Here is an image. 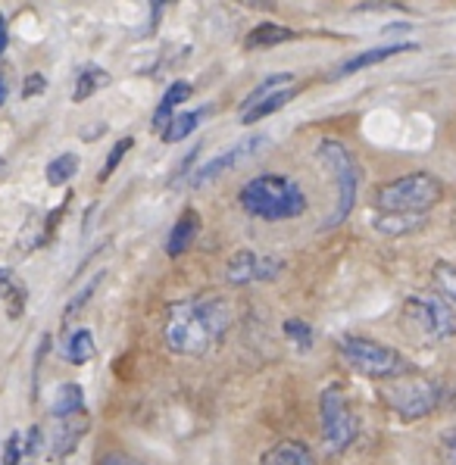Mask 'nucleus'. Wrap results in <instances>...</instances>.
<instances>
[{
	"instance_id": "nucleus-18",
	"label": "nucleus",
	"mask_w": 456,
	"mask_h": 465,
	"mask_svg": "<svg viewBox=\"0 0 456 465\" xmlns=\"http://www.w3.org/2000/svg\"><path fill=\"white\" fill-rule=\"evenodd\" d=\"M284 88H294V75L291 73H275V75H269V78H263L260 84L251 91V94L244 97V104H241V113L244 110H251V106H256L260 100H266V97H273V94H279V91Z\"/></svg>"
},
{
	"instance_id": "nucleus-25",
	"label": "nucleus",
	"mask_w": 456,
	"mask_h": 465,
	"mask_svg": "<svg viewBox=\"0 0 456 465\" xmlns=\"http://www.w3.org/2000/svg\"><path fill=\"white\" fill-rule=\"evenodd\" d=\"M78 172V156L75 153H63L54 163H47V184L51 188H63L66 182H73V175Z\"/></svg>"
},
{
	"instance_id": "nucleus-32",
	"label": "nucleus",
	"mask_w": 456,
	"mask_h": 465,
	"mask_svg": "<svg viewBox=\"0 0 456 465\" xmlns=\"http://www.w3.org/2000/svg\"><path fill=\"white\" fill-rule=\"evenodd\" d=\"M97 465H144V462L132 460V456H125V453H106Z\"/></svg>"
},
{
	"instance_id": "nucleus-23",
	"label": "nucleus",
	"mask_w": 456,
	"mask_h": 465,
	"mask_svg": "<svg viewBox=\"0 0 456 465\" xmlns=\"http://www.w3.org/2000/svg\"><path fill=\"white\" fill-rule=\"evenodd\" d=\"M63 356H66L73 366H84V362L94 360V334L91 331H75L73 338L66 341V350H63Z\"/></svg>"
},
{
	"instance_id": "nucleus-9",
	"label": "nucleus",
	"mask_w": 456,
	"mask_h": 465,
	"mask_svg": "<svg viewBox=\"0 0 456 465\" xmlns=\"http://www.w3.org/2000/svg\"><path fill=\"white\" fill-rule=\"evenodd\" d=\"M284 272L282 256L253 253V250H238L225 262V278L232 284H256V282H275Z\"/></svg>"
},
{
	"instance_id": "nucleus-7",
	"label": "nucleus",
	"mask_w": 456,
	"mask_h": 465,
	"mask_svg": "<svg viewBox=\"0 0 456 465\" xmlns=\"http://www.w3.org/2000/svg\"><path fill=\"white\" fill-rule=\"evenodd\" d=\"M319 419H322V447L329 453L347 450L356 434H360V421H356L351 403H347L344 391L338 384L325 388L322 397H319Z\"/></svg>"
},
{
	"instance_id": "nucleus-35",
	"label": "nucleus",
	"mask_w": 456,
	"mask_h": 465,
	"mask_svg": "<svg viewBox=\"0 0 456 465\" xmlns=\"http://www.w3.org/2000/svg\"><path fill=\"white\" fill-rule=\"evenodd\" d=\"M6 100V84H4V78H0V104Z\"/></svg>"
},
{
	"instance_id": "nucleus-2",
	"label": "nucleus",
	"mask_w": 456,
	"mask_h": 465,
	"mask_svg": "<svg viewBox=\"0 0 456 465\" xmlns=\"http://www.w3.org/2000/svg\"><path fill=\"white\" fill-rule=\"evenodd\" d=\"M241 206L253 219L263 222H282L297 219L306 210V197L291 178L284 175H256L241 188Z\"/></svg>"
},
{
	"instance_id": "nucleus-4",
	"label": "nucleus",
	"mask_w": 456,
	"mask_h": 465,
	"mask_svg": "<svg viewBox=\"0 0 456 465\" xmlns=\"http://www.w3.org/2000/svg\"><path fill=\"white\" fill-rule=\"evenodd\" d=\"M338 353L344 356L347 366L366 378H384V381H391V378H403L416 371L410 366V360L397 353L394 347L372 338H362V334H344L338 341Z\"/></svg>"
},
{
	"instance_id": "nucleus-5",
	"label": "nucleus",
	"mask_w": 456,
	"mask_h": 465,
	"mask_svg": "<svg viewBox=\"0 0 456 465\" xmlns=\"http://www.w3.org/2000/svg\"><path fill=\"white\" fill-rule=\"evenodd\" d=\"M382 400L403 421H416V419L431 416L434 406L441 403V384L412 371V375H403V378H391L382 388Z\"/></svg>"
},
{
	"instance_id": "nucleus-34",
	"label": "nucleus",
	"mask_w": 456,
	"mask_h": 465,
	"mask_svg": "<svg viewBox=\"0 0 456 465\" xmlns=\"http://www.w3.org/2000/svg\"><path fill=\"white\" fill-rule=\"evenodd\" d=\"M6 45H10V32H6V19L0 16V54L6 50Z\"/></svg>"
},
{
	"instance_id": "nucleus-14",
	"label": "nucleus",
	"mask_w": 456,
	"mask_h": 465,
	"mask_svg": "<svg viewBox=\"0 0 456 465\" xmlns=\"http://www.w3.org/2000/svg\"><path fill=\"white\" fill-rule=\"evenodd\" d=\"M84 431H88V416L84 412H78V416H69L60 421V428H56V438H54V456H66L75 450V443L84 438Z\"/></svg>"
},
{
	"instance_id": "nucleus-24",
	"label": "nucleus",
	"mask_w": 456,
	"mask_h": 465,
	"mask_svg": "<svg viewBox=\"0 0 456 465\" xmlns=\"http://www.w3.org/2000/svg\"><path fill=\"white\" fill-rule=\"evenodd\" d=\"M110 84V73H104V69H97V66H88V69H82V75H78V82H75V91H73V100L75 104H84L94 91H101Z\"/></svg>"
},
{
	"instance_id": "nucleus-1",
	"label": "nucleus",
	"mask_w": 456,
	"mask_h": 465,
	"mask_svg": "<svg viewBox=\"0 0 456 465\" xmlns=\"http://www.w3.org/2000/svg\"><path fill=\"white\" fill-rule=\"evenodd\" d=\"M234 322V306L228 297L201 294L178 300L169 306L163 338L166 347L178 356H203L225 338V331Z\"/></svg>"
},
{
	"instance_id": "nucleus-8",
	"label": "nucleus",
	"mask_w": 456,
	"mask_h": 465,
	"mask_svg": "<svg viewBox=\"0 0 456 465\" xmlns=\"http://www.w3.org/2000/svg\"><path fill=\"white\" fill-rule=\"evenodd\" d=\"M403 319L406 325L419 328L425 338L431 341H444L456 334V316L453 310L444 303L438 294H429V291H419V294H410L403 300Z\"/></svg>"
},
{
	"instance_id": "nucleus-31",
	"label": "nucleus",
	"mask_w": 456,
	"mask_h": 465,
	"mask_svg": "<svg viewBox=\"0 0 456 465\" xmlns=\"http://www.w3.org/2000/svg\"><path fill=\"white\" fill-rule=\"evenodd\" d=\"M38 447H41V428L35 425L32 431L25 434V443H23V453L28 456V460H32L35 453H38Z\"/></svg>"
},
{
	"instance_id": "nucleus-36",
	"label": "nucleus",
	"mask_w": 456,
	"mask_h": 465,
	"mask_svg": "<svg viewBox=\"0 0 456 465\" xmlns=\"http://www.w3.org/2000/svg\"><path fill=\"white\" fill-rule=\"evenodd\" d=\"M0 169H4V160H0Z\"/></svg>"
},
{
	"instance_id": "nucleus-26",
	"label": "nucleus",
	"mask_w": 456,
	"mask_h": 465,
	"mask_svg": "<svg viewBox=\"0 0 456 465\" xmlns=\"http://www.w3.org/2000/svg\"><path fill=\"white\" fill-rule=\"evenodd\" d=\"M282 331H284V338L294 341L297 350H303V353H306V350H312V328L306 325L303 319H284Z\"/></svg>"
},
{
	"instance_id": "nucleus-20",
	"label": "nucleus",
	"mask_w": 456,
	"mask_h": 465,
	"mask_svg": "<svg viewBox=\"0 0 456 465\" xmlns=\"http://www.w3.org/2000/svg\"><path fill=\"white\" fill-rule=\"evenodd\" d=\"M82 406H84V391L78 388V384H63V388L54 393L51 412L56 419H69V416H78Z\"/></svg>"
},
{
	"instance_id": "nucleus-16",
	"label": "nucleus",
	"mask_w": 456,
	"mask_h": 465,
	"mask_svg": "<svg viewBox=\"0 0 456 465\" xmlns=\"http://www.w3.org/2000/svg\"><path fill=\"white\" fill-rule=\"evenodd\" d=\"M0 306H4L10 319L23 316L25 310V288L6 269H0Z\"/></svg>"
},
{
	"instance_id": "nucleus-6",
	"label": "nucleus",
	"mask_w": 456,
	"mask_h": 465,
	"mask_svg": "<svg viewBox=\"0 0 456 465\" xmlns=\"http://www.w3.org/2000/svg\"><path fill=\"white\" fill-rule=\"evenodd\" d=\"M319 160L332 169L334 184H338V206H334V213L325 219V228H334L351 216V210L356 203V191H360V172L362 169H360V163H356V156L351 153V150L341 144V141H332V138H325L322 144H319Z\"/></svg>"
},
{
	"instance_id": "nucleus-19",
	"label": "nucleus",
	"mask_w": 456,
	"mask_h": 465,
	"mask_svg": "<svg viewBox=\"0 0 456 465\" xmlns=\"http://www.w3.org/2000/svg\"><path fill=\"white\" fill-rule=\"evenodd\" d=\"M206 116V110H188V113H175L173 119H169V125L163 128V141L166 144H178V141H184L191 132H194L197 125H201V119Z\"/></svg>"
},
{
	"instance_id": "nucleus-21",
	"label": "nucleus",
	"mask_w": 456,
	"mask_h": 465,
	"mask_svg": "<svg viewBox=\"0 0 456 465\" xmlns=\"http://www.w3.org/2000/svg\"><path fill=\"white\" fill-rule=\"evenodd\" d=\"M294 97H297V88H284V91H279V94L260 100V104L251 106V110H244V113H241V119H244V125H253V123H260V119L273 116L275 110H282V106L291 104Z\"/></svg>"
},
{
	"instance_id": "nucleus-15",
	"label": "nucleus",
	"mask_w": 456,
	"mask_h": 465,
	"mask_svg": "<svg viewBox=\"0 0 456 465\" xmlns=\"http://www.w3.org/2000/svg\"><path fill=\"white\" fill-rule=\"evenodd\" d=\"M191 84L188 82H173L166 88V94H163V100H160V106L154 110V132H163V128L169 125V119L175 116V106L178 104H184V100L191 97Z\"/></svg>"
},
{
	"instance_id": "nucleus-12",
	"label": "nucleus",
	"mask_w": 456,
	"mask_h": 465,
	"mask_svg": "<svg viewBox=\"0 0 456 465\" xmlns=\"http://www.w3.org/2000/svg\"><path fill=\"white\" fill-rule=\"evenodd\" d=\"M263 465H316L310 447L301 440H279L263 453Z\"/></svg>"
},
{
	"instance_id": "nucleus-29",
	"label": "nucleus",
	"mask_w": 456,
	"mask_h": 465,
	"mask_svg": "<svg viewBox=\"0 0 456 465\" xmlns=\"http://www.w3.org/2000/svg\"><path fill=\"white\" fill-rule=\"evenodd\" d=\"M97 284H101V275H97V278H94V282H91V284H88V288H84V291H82V294H78V297L73 300V303H69V306H66V316H63V319H66V322H69V319H73V316H75V312H78V310H82V306H84V303H88V297H91V294H94V288H97Z\"/></svg>"
},
{
	"instance_id": "nucleus-22",
	"label": "nucleus",
	"mask_w": 456,
	"mask_h": 465,
	"mask_svg": "<svg viewBox=\"0 0 456 465\" xmlns=\"http://www.w3.org/2000/svg\"><path fill=\"white\" fill-rule=\"evenodd\" d=\"M431 284H434V294L456 310V266H451V262H438V266L431 269Z\"/></svg>"
},
{
	"instance_id": "nucleus-10",
	"label": "nucleus",
	"mask_w": 456,
	"mask_h": 465,
	"mask_svg": "<svg viewBox=\"0 0 456 465\" xmlns=\"http://www.w3.org/2000/svg\"><path fill=\"white\" fill-rule=\"evenodd\" d=\"M263 144H266V134H251V138L238 141V144H232L228 150H223L219 156H213L210 163H203L201 169H197L194 175V184H203V182H213V178H219L223 172L241 166L244 160H251L253 153H260Z\"/></svg>"
},
{
	"instance_id": "nucleus-11",
	"label": "nucleus",
	"mask_w": 456,
	"mask_h": 465,
	"mask_svg": "<svg viewBox=\"0 0 456 465\" xmlns=\"http://www.w3.org/2000/svg\"><path fill=\"white\" fill-rule=\"evenodd\" d=\"M406 50H419V45H406V41H401V45H388V47L362 50V54L351 56V60H347V63H341L338 73H334V78H347V75L360 73V69L375 66V63H382V60H391V56H397V54H406Z\"/></svg>"
},
{
	"instance_id": "nucleus-27",
	"label": "nucleus",
	"mask_w": 456,
	"mask_h": 465,
	"mask_svg": "<svg viewBox=\"0 0 456 465\" xmlns=\"http://www.w3.org/2000/svg\"><path fill=\"white\" fill-rule=\"evenodd\" d=\"M132 144L134 141L132 138H123L119 141V144H113V150H110V156H106V163H104V172H101V182H106V178L113 175V172H116V166L119 163H123V156L128 153V150H132Z\"/></svg>"
},
{
	"instance_id": "nucleus-30",
	"label": "nucleus",
	"mask_w": 456,
	"mask_h": 465,
	"mask_svg": "<svg viewBox=\"0 0 456 465\" xmlns=\"http://www.w3.org/2000/svg\"><path fill=\"white\" fill-rule=\"evenodd\" d=\"M45 88H47V78L41 73H32L25 78V84H23V97H35V94H41Z\"/></svg>"
},
{
	"instance_id": "nucleus-13",
	"label": "nucleus",
	"mask_w": 456,
	"mask_h": 465,
	"mask_svg": "<svg viewBox=\"0 0 456 465\" xmlns=\"http://www.w3.org/2000/svg\"><path fill=\"white\" fill-rule=\"evenodd\" d=\"M197 232H201V216H197L194 210H184L182 219L175 222V228H173V234H169V241H166V253L169 256H182L184 250L194 244Z\"/></svg>"
},
{
	"instance_id": "nucleus-28",
	"label": "nucleus",
	"mask_w": 456,
	"mask_h": 465,
	"mask_svg": "<svg viewBox=\"0 0 456 465\" xmlns=\"http://www.w3.org/2000/svg\"><path fill=\"white\" fill-rule=\"evenodd\" d=\"M0 465H23V438H19V434H10Z\"/></svg>"
},
{
	"instance_id": "nucleus-17",
	"label": "nucleus",
	"mask_w": 456,
	"mask_h": 465,
	"mask_svg": "<svg viewBox=\"0 0 456 465\" xmlns=\"http://www.w3.org/2000/svg\"><path fill=\"white\" fill-rule=\"evenodd\" d=\"M291 38H294V32H291V28H284L279 23H260L251 35H247L244 45L251 50H263V47L284 45V41H291Z\"/></svg>"
},
{
	"instance_id": "nucleus-33",
	"label": "nucleus",
	"mask_w": 456,
	"mask_h": 465,
	"mask_svg": "<svg viewBox=\"0 0 456 465\" xmlns=\"http://www.w3.org/2000/svg\"><path fill=\"white\" fill-rule=\"evenodd\" d=\"M444 453H447V462L451 465H456V431L447 438V443H444Z\"/></svg>"
},
{
	"instance_id": "nucleus-3",
	"label": "nucleus",
	"mask_w": 456,
	"mask_h": 465,
	"mask_svg": "<svg viewBox=\"0 0 456 465\" xmlns=\"http://www.w3.org/2000/svg\"><path fill=\"white\" fill-rule=\"evenodd\" d=\"M441 197H444V184L431 172H410L379 184L372 203L384 216H422L425 210L441 203Z\"/></svg>"
}]
</instances>
